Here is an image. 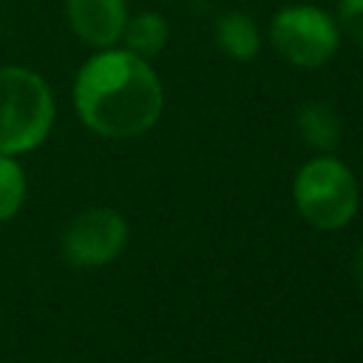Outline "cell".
<instances>
[{
  "instance_id": "obj_3",
  "label": "cell",
  "mask_w": 363,
  "mask_h": 363,
  "mask_svg": "<svg viewBox=\"0 0 363 363\" xmlns=\"http://www.w3.org/2000/svg\"><path fill=\"white\" fill-rule=\"evenodd\" d=\"M298 213L318 230H340L346 227L360 201L357 182L352 170L335 156H318L306 162L292 184Z\"/></svg>"
},
{
  "instance_id": "obj_6",
  "label": "cell",
  "mask_w": 363,
  "mask_h": 363,
  "mask_svg": "<svg viewBox=\"0 0 363 363\" xmlns=\"http://www.w3.org/2000/svg\"><path fill=\"white\" fill-rule=\"evenodd\" d=\"M65 14L71 31L94 48L116 45L128 23L125 0H65Z\"/></svg>"
},
{
  "instance_id": "obj_5",
  "label": "cell",
  "mask_w": 363,
  "mask_h": 363,
  "mask_svg": "<svg viewBox=\"0 0 363 363\" xmlns=\"http://www.w3.org/2000/svg\"><path fill=\"white\" fill-rule=\"evenodd\" d=\"M128 241V224L108 207L79 213L62 233V252L77 267H99L113 261Z\"/></svg>"
},
{
  "instance_id": "obj_8",
  "label": "cell",
  "mask_w": 363,
  "mask_h": 363,
  "mask_svg": "<svg viewBox=\"0 0 363 363\" xmlns=\"http://www.w3.org/2000/svg\"><path fill=\"white\" fill-rule=\"evenodd\" d=\"M122 43L128 51L150 60L167 45V20L156 11H142L136 17H128L122 28Z\"/></svg>"
},
{
  "instance_id": "obj_1",
  "label": "cell",
  "mask_w": 363,
  "mask_h": 363,
  "mask_svg": "<svg viewBox=\"0 0 363 363\" xmlns=\"http://www.w3.org/2000/svg\"><path fill=\"white\" fill-rule=\"evenodd\" d=\"M74 105L99 136L130 139L150 130L164 108V91L150 62L128 48H99L77 74Z\"/></svg>"
},
{
  "instance_id": "obj_10",
  "label": "cell",
  "mask_w": 363,
  "mask_h": 363,
  "mask_svg": "<svg viewBox=\"0 0 363 363\" xmlns=\"http://www.w3.org/2000/svg\"><path fill=\"white\" fill-rule=\"evenodd\" d=\"M23 196H26V179L20 164L9 153H0V221L11 218L20 210Z\"/></svg>"
},
{
  "instance_id": "obj_7",
  "label": "cell",
  "mask_w": 363,
  "mask_h": 363,
  "mask_svg": "<svg viewBox=\"0 0 363 363\" xmlns=\"http://www.w3.org/2000/svg\"><path fill=\"white\" fill-rule=\"evenodd\" d=\"M216 43L233 60H252L261 48L258 26L244 11H227L216 20Z\"/></svg>"
},
{
  "instance_id": "obj_2",
  "label": "cell",
  "mask_w": 363,
  "mask_h": 363,
  "mask_svg": "<svg viewBox=\"0 0 363 363\" xmlns=\"http://www.w3.org/2000/svg\"><path fill=\"white\" fill-rule=\"evenodd\" d=\"M54 125V99L45 79L23 65L0 68V153L37 147Z\"/></svg>"
},
{
  "instance_id": "obj_12",
  "label": "cell",
  "mask_w": 363,
  "mask_h": 363,
  "mask_svg": "<svg viewBox=\"0 0 363 363\" xmlns=\"http://www.w3.org/2000/svg\"><path fill=\"white\" fill-rule=\"evenodd\" d=\"M354 272H357V281L363 284V247H360V252H357V261H354Z\"/></svg>"
},
{
  "instance_id": "obj_4",
  "label": "cell",
  "mask_w": 363,
  "mask_h": 363,
  "mask_svg": "<svg viewBox=\"0 0 363 363\" xmlns=\"http://www.w3.org/2000/svg\"><path fill=\"white\" fill-rule=\"evenodd\" d=\"M269 43L281 60L298 68H318L337 51V23L315 6H284L269 23Z\"/></svg>"
},
{
  "instance_id": "obj_9",
  "label": "cell",
  "mask_w": 363,
  "mask_h": 363,
  "mask_svg": "<svg viewBox=\"0 0 363 363\" xmlns=\"http://www.w3.org/2000/svg\"><path fill=\"white\" fill-rule=\"evenodd\" d=\"M298 130L301 136L318 147V150H332L340 142V119L326 102H306L298 111Z\"/></svg>"
},
{
  "instance_id": "obj_11",
  "label": "cell",
  "mask_w": 363,
  "mask_h": 363,
  "mask_svg": "<svg viewBox=\"0 0 363 363\" xmlns=\"http://www.w3.org/2000/svg\"><path fill=\"white\" fill-rule=\"evenodd\" d=\"M337 23L343 34L363 48V0H337Z\"/></svg>"
}]
</instances>
